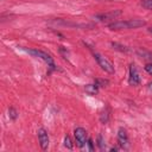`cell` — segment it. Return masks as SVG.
<instances>
[{
    "label": "cell",
    "instance_id": "1",
    "mask_svg": "<svg viewBox=\"0 0 152 152\" xmlns=\"http://www.w3.org/2000/svg\"><path fill=\"white\" fill-rule=\"evenodd\" d=\"M146 21L139 20V19H129L125 21H115L108 25L109 28L112 30H124V28H138L141 26H145Z\"/></svg>",
    "mask_w": 152,
    "mask_h": 152
},
{
    "label": "cell",
    "instance_id": "2",
    "mask_svg": "<svg viewBox=\"0 0 152 152\" xmlns=\"http://www.w3.org/2000/svg\"><path fill=\"white\" fill-rule=\"evenodd\" d=\"M94 57H95L97 64L101 66L102 70H104L106 72H109V74H113V72H114V65H113L104 56H102L101 53L95 52V53H94Z\"/></svg>",
    "mask_w": 152,
    "mask_h": 152
},
{
    "label": "cell",
    "instance_id": "3",
    "mask_svg": "<svg viewBox=\"0 0 152 152\" xmlns=\"http://www.w3.org/2000/svg\"><path fill=\"white\" fill-rule=\"evenodd\" d=\"M30 55H32V56H34V57H38V58H42L44 62H46L52 69H55V63H53V59H52V57L49 55V53H46V52H44V51H42V50H33V49H28V50H26Z\"/></svg>",
    "mask_w": 152,
    "mask_h": 152
},
{
    "label": "cell",
    "instance_id": "4",
    "mask_svg": "<svg viewBox=\"0 0 152 152\" xmlns=\"http://www.w3.org/2000/svg\"><path fill=\"white\" fill-rule=\"evenodd\" d=\"M74 134H75V139H76V145L78 147H83L88 141V137H87L86 129L82 128V127H77L75 129Z\"/></svg>",
    "mask_w": 152,
    "mask_h": 152
},
{
    "label": "cell",
    "instance_id": "5",
    "mask_svg": "<svg viewBox=\"0 0 152 152\" xmlns=\"http://www.w3.org/2000/svg\"><path fill=\"white\" fill-rule=\"evenodd\" d=\"M38 140H39V145L43 150H46L49 147V135L44 128L38 129Z\"/></svg>",
    "mask_w": 152,
    "mask_h": 152
},
{
    "label": "cell",
    "instance_id": "6",
    "mask_svg": "<svg viewBox=\"0 0 152 152\" xmlns=\"http://www.w3.org/2000/svg\"><path fill=\"white\" fill-rule=\"evenodd\" d=\"M129 84H133V86H137L140 83V76L138 74V70L135 68L134 64H131L129 66V80H128Z\"/></svg>",
    "mask_w": 152,
    "mask_h": 152
},
{
    "label": "cell",
    "instance_id": "7",
    "mask_svg": "<svg viewBox=\"0 0 152 152\" xmlns=\"http://www.w3.org/2000/svg\"><path fill=\"white\" fill-rule=\"evenodd\" d=\"M118 142L121 147H125L128 142V137H127V132L125 128L120 127L119 131H118Z\"/></svg>",
    "mask_w": 152,
    "mask_h": 152
},
{
    "label": "cell",
    "instance_id": "8",
    "mask_svg": "<svg viewBox=\"0 0 152 152\" xmlns=\"http://www.w3.org/2000/svg\"><path fill=\"white\" fill-rule=\"evenodd\" d=\"M121 12L120 11H112V12H107V13H102L96 15V19L99 20H108V19H115L118 15H120Z\"/></svg>",
    "mask_w": 152,
    "mask_h": 152
},
{
    "label": "cell",
    "instance_id": "9",
    "mask_svg": "<svg viewBox=\"0 0 152 152\" xmlns=\"http://www.w3.org/2000/svg\"><path fill=\"white\" fill-rule=\"evenodd\" d=\"M84 90H86L88 94H90V95H95V94H97L99 86H97L96 83H95V84H88V86H86Z\"/></svg>",
    "mask_w": 152,
    "mask_h": 152
},
{
    "label": "cell",
    "instance_id": "10",
    "mask_svg": "<svg viewBox=\"0 0 152 152\" xmlns=\"http://www.w3.org/2000/svg\"><path fill=\"white\" fill-rule=\"evenodd\" d=\"M137 52H138L139 56H141V57H144V58H146V59H152V53H151V52H147V51L141 50V49H139Z\"/></svg>",
    "mask_w": 152,
    "mask_h": 152
},
{
    "label": "cell",
    "instance_id": "11",
    "mask_svg": "<svg viewBox=\"0 0 152 152\" xmlns=\"http://www.w3.org/2000/svg\"><path fill=\"white\" fill-rule=\"evenodd\" d=\"M141 6L145 7L146 10H152V0H142Z\"/></svg>",
    "mask_w": 152,
    "mask_h": 152
},
{
    "label": "cell",
    "instance_id": "12",
    "mask_svg": "<svg viewBox=\"0 0 152 152\" xmlns=\"http://www.w3.org/2000/svg\"><path fill=\"white\" fill-rule=\"evenodd\" d=\"M64 146L68 147V148H72V142H71V139L69 135H66L64 138Z\"/></svg>",
    "mask_w": 152,
    "mask_h": 152
},
{
    "label": "cell",
    "instance_id": "13",
    "mask_svg": "<svg viewBox=\"0 0 152 152\" xmlns=\"http://www.w3.org/2000/svg\"><path fill=\"white\" fill-rule=\"evenodd\" d=\"M10 116H11V119H13V120L17 119L18 113H17V110H15L14 108H10Z\"/></svg>",
    "mask_w": 152,
    "mask_h": 152
},
{
    "label": "cell",
    "instance_id": "14",
    "mask_svg": "<svg viewBox=\"0 0 152 152\" xmlns=\"http://www.w3.org/2000/svg\"><path fill=\"white\" fill-rule=\"evenodd\" d=\"M109 82L107 81V80H96V84L99 86V87H104V86H107Z\"/></svg>",
    "mask_w": 152,
    "mask_h": 152
},
{
    "label": "cell",
    "instance_id": "15",
    "mask_svg": "<svg viewBox=\"0 0 152 152\" xmlns=\"http://www.w3.org/2000/svg\"><path fill=\"white\" fill-rule=\"evenodd\" d=\"M145 70L150 74V75H152V63H148V64H146L145 65Z\"/></svg>",
    "mask_w": 152,
    "mask_h": 152
},
{
    "label": "cell",
    "instance_id": "16",
    "mask_svg": "<svg viewBox=\"0 0 152 152\" xmlns=\"http://www.w3.org/2000/svg\"><path fill=\"white\" fill-rule=\"evenodd\" d=\"M99 146H100V148H103L106 145L103 144V139H102V137L101 135H99Z\"/></svg>",
    "mask_w": 152,
    "mask_h": 152
},
{
    "label": "cell",
    "instance_id": "17",
    "mask_svg": "<svg viewBox=\"0 0 152 152\" xmlns=\"http://www.w3.org/2000/svg\"><path fill=\"white\" fill-rule=\"evenodd\" d=\"M87 144L89 145V150H90V151H93V150H94V146H93V140H91V139H88Z\"/></svg>",
    "mask_w": 152,
    "mask_h": 152
},
{
    "label": "cell",
    "instance_id": "18",
    "mask_svg": "<svg viewBox=\"0 0 152 152\" xmlns=\"http://www.w3.org/2000/svg\"><path fill=\"white\" fill-rule=\"evenodd\" d=\"M147 88H148L150 90H152V83H148V84H147Z\"/></svg>",
    "mask_w": 152,
    "mask_h": 152
},
{
    "label": "cell",
    "instance_id": "19",
    "mask_svg": "<svg viewBox=\"0 0 152 152\" xmlns=\"http://www.w3.org/2000/svg\"><path fill=\"white\" fill-rule=\"evenodd\" d=\"M150 32H151V33H152V27H151V28H150Z\"/></svg>",
    "mask_w": 152,
    "mask_h": 152
}]
</instances>
